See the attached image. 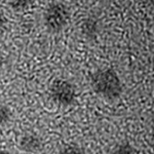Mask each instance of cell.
I'll use <instances>...</instances> for the list:
<instances>
[{
  "instance_id": "3957f363",
  "label": "cell",
  "mask_w": 154,
  "mask_h": 154,
  "mask_svg": "<svg viewBox=\"0 0 154 154\" xmlns=\"http://www.w3.org/2000/svg\"><path fill=\"white\" fill-rule=\"evenodd\" d=\"M49 96L60 106H71L75 102L76 91L74 85L65 79H57L49 88Z\"/></svg>"
},
{
  "instance_id": "6da1fadb",
  "label": "cell",
  "mask_w": 154,
  "mask_h": 154,
  "mask_svg": "<svg viewBox=\"0 0 154 154\" xmlns=\"http://www.w3.org/2000/svg\"><path fill=\"white\" fill-rule=\"evenodd\" d=\"M91 84L97 95L108 100H115L122 94V84L118 74L113 69L104 68L94 72Z\"/></svg>"
},
{
  "instance_id": "5b68a950",
  "label": "cell",
  "mask_w": 154,
  "mask_h": 154,
  "mask_svg": "<svg viewBox=\"0 0 154 154\" xmlns=\"http://www.w3.org/2000/svg\"><path fill=\"white\" fill-rule=\"evenodd\" d=\"M99 30H100L99 21L95 18L85 19L81 25V31L88 39H95L99 35Z\"/></svg>"
},
{
  "instance_id": "ba28073f",
  "label": "cell",
  "mask_w": 154,
  "mask_h": 154,
  "mask_svg": "<svg viewBox=\"0 0 154 154\" xmlns=\"http://www.w3.org/2000/svg\"><path fill=\"white\" fill-rule=\"evenodd\" d=\"M59 154H85V151L82 147L76 144H69L61 149Z\"/></svg>"
},
{
  "instance_id": "8fae6325",
  "label": "cell",
  "mask_w": 154,
  "mask_h": 154,
  "mask_svg": "<svg viewBox=\"0 0 154 154\" xmlns=\"http://www.w3.org/2000/svg\"><path fill=\"white\" fill-rule=\"evenodd\" d=\"M3 63H4V61H3V57H2V56H1V54H0V70H1L2 66H3Z\"/></svg>"
},
{
  "instance_id": "7a4b0ae2",
  "label": "cell",
  "mask_w": 154,
  "mask_h": 154,
  "mask_svg": "<svg viewBox=\"0 0 154 154\" xmlns=\"http://www.w3.org/2000/svg\"><path fill=\"white\" fill-rule=\"evenodd\" d=\"M70 20V11L65 4L54 2L49 4L43 14V22L46 29L53 33H59L65 29Z\"/></svg>"
},
{
  "instance_id": "30bf717a",
  "label": "cell",
  "mask_w": 154,
  "mask_h": 154,
  "mask_svg": "<svg viewBox=\"0 0 154 154\" xmlns=\"http://www.w3.org/2000/svg\"><path fill=\"white\" fill-rule=\"evenodd\" d=\"M6 18L4 17V14L2 12H0V38L2 37V35L4 34L6 29Z\"/></svg>"
},
{
  "instance_id": "8992f818",
  "label": "cell",
  "mask_w": 154,
  "mask_h": 154,
  "mask_svg": "<svg viewBox=\"0 0 154 154\" xmlns=\"http://www.w3.org/2000/svg\"><path fill=\"white\" fill-rule=\"evenodd\" d=\"M111 154H137V150L131 144L122 142L114 147Z\"/></svg>"
},
{
  "instance_id": "52a82bcc",
  "label": "cell",
  "mask_w": 154,
  "mask_h": 154,
  "mask_svg": "<svg viewBox=\"0 0 154 154\" xmlns=\"http://www.w3.org/2000/svg\"><path fill=\"white\" fill-rule=\"evenodd\" d=\"M11 117L12 113L9 107L3 105V104H0V126L7 125L11 121Z\"/></svg>"
},
{
  "instance_id": "9c48e42d",
  "label": "cell",
  "mask_w": 154,
  "mask_h": 154,
  "mask_svg": "<svg viewBox=\"0 0 154 154\" xmlns=\"http://www.w3.org/2000/svg\"><path fill=\"white\" fill-rule=\"evenodd\" d=\"M32 2L28 0H19V1H11L9 2V5L14 11H25L30 6Z\"/></svg>"
},
{
  "instance_id": "277c9868",
  "label": "cell",
  "mask_w": 154,
  "mask_h": 154,
  "mask_svg": "<svg viewBox=\"0 0 154 154\" xmlns=\"http://www.w3.org/2000/svg\"><path fill=\"white\" fill-rule=\"evenodd\" d=\"M19 147L24 152L37 153L42 149V141L35 134H26L20 139Z\"/></svg>"
},
{
  "instance_id": "7c38bea8",
  "label": "cell",
  "mask_w": 154,
  "mask_h": 154,
  "mask_svg": "<svg viewBox=\"0 0 154 154\" xmlns=\"http://www.w3.org/2000/svg\"><path fill=\"white\" fill-rule=\"evenodd\" d=\"M0 154H11L9 152H7L5 150H0Z\"/></svg>"
}]
</instances>
